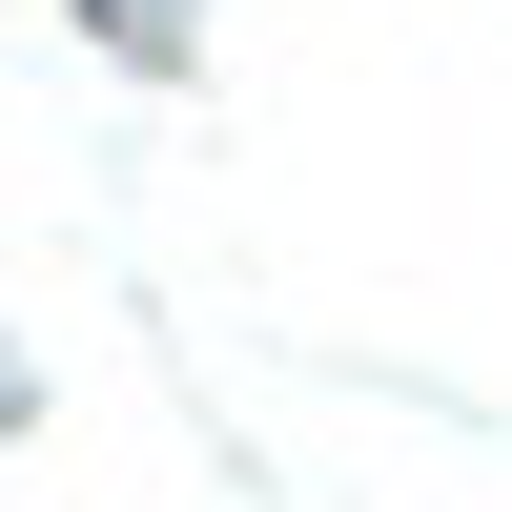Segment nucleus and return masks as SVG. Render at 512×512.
Here are the masks:
<instances>
[{
    "instance_id": "f257e3e1",
    "label": "nucleus",
    "mask_w": 512,
    "mask_h": 512,
    "mask_svg": "<svg viewBox=\"0 0 512 512\" xmlns=\"http://www.w3.org/2000/svg\"><path fill=\"white\" fill-rule=\"evenodd\" d=\"M21 410H41V390H21V349H0V431H21Z\"/></svg>"
}]
</instances>
